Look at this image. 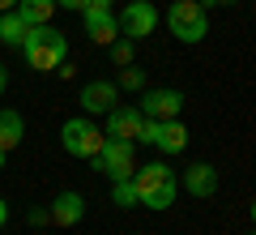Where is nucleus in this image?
Instances as JSON below:
<instances>
[{
    "instance_id": "10",
    "label": "nucleus",
    "mask_w": 256,
    "mask_h": 235,
    "mask_svg": "<svg viewBox=\"0 0 256 235\" xmlns=\"http://www.w3.org/2000/svg\"><path fill=\"white\" fill-rule=\"evenodd\" d=\"M184 94L180 90H141V116L146 120H180Z\"/></svg>"
},
{
    "instance_id": "4",
    "label": "nucleus",
    "mask_w": 256,
    "mask_h": 235,
    "mask_svg": "<svg viewBox=\"0 0 256 235\" xmlns=\"http://www.w3.org/2000/svg\"><path fill=\"white\" fill-rule=\"evenodd\" d=\"M102 141H107V133H102L86 111L82 116H68L60 124V145H64V154H73V158H94V154L102 150Z\"/></svg>"
},
{
    "instance_id": "1",
    "label": "nucleus",
    "mask_w": 256,
    "mask_h": 235,
    "mask_svg": "<svg viewBox=\"0 0 256 235\" xmlns=\"http://www.w3.org/2000/svg\"><path fill=\"white\" fill-rule=\"evenodd\" d=\"M132 184H137V197L146 209H154V214H162V209L175 205V197H180V180H175V171L166 163H146L132 171Z\"/></svg>"
},
{
    "instance_id": "17",
    "label": "nucleus",
    "mask_w": 256,
    "mask_h": 235,
    "mask_svg": "<svg viewBox=\"0 0 256 235\" xmlns=\"http://www.w3.org/2000/svg\"><path fill=\"white\" fill-rule=\"evenodd\" d=\"M111 201H116L120 209H132V205H141V197H137V184H132V175H128V180H111Z\"/></svg>"
},
{
    "instance_id": "2",
    "label": "nucleus",
    "mask_w": 256,
    "mask_h": 235,
    "mask_svg": "<svg viewBox=\"0 0 256 235\" xmlns=\"http://www.w3.org/2000/svg\"><path fill=\"white\" fill-rule=\"evenodd\" d=\"M22 56H26L30 69L52 73V69H60V64L68 60V39H64V30H56L52 22H47V26H30V35L22 39Z\"/></svg>"
},
{
    "instance_id": "22",
    "label": "nucleus",
    "mask_w": 256,
    "mask_h": 235,
    "mask_svg": "<svg viewBox=\"0 0 256 235\" xmlns=\"http://www.w3.org/2000/svg\"><path fill=\"white\" fill-rule=\"evenodd\" d=\"M90 0H56V9H68V13H82Z\"/></svg>"
},
{
    "instance_id": "26",
    "label": "nucleus",
    "mask_w": 256,
    "mask_h": 235,
    "mask_svg": "<svg viewBox=\"0 0 256 235\" xmlns=\"http://www.w3.org/2000/svg\"><path fill=\"white\" fill-rule=\"evenodd\" d=\"M4 218H9V205H4V197H0V226H4Z\"/></svg>"
},
{
    "instance_id": "23",
    "label": "nucleus",
    "mask_w": 256,
    "mask_h": 235,
    "mask_svg": "<svg viewBox=\"0 0 256 235\" xmlns=\"http://www.w3.org/2000/svg\"><path fill=\"white\" fill-rule=\"evenodd\" d=\"M205 9H214V5H218V9H230V5H239V0H201Z\"/></svg>"
},
{
    "instance_id": "11",
    "label": "nucleus",
    "mask_w": 256,
    "mask_h": 235,
    "mask_svg": "<svg viewBox=\"0 0 256 235\" xmlns=\"http://www.w3.org/2000/svg\"><path fill=\"white\" fill-rule=\"evenodd\" d=\"M184 192L196 201H210L214 192H218V167L214 163H192L188 171H184Z\"/></svg>"
},
{
    "instance_id": "14",
    "label": "nucleus",
    "mask_w": 256,
    "mask_h": 235,
    "mask_svg": "<svg viewBox=\"0 0 256 235\" xmlns=\"http://www.w3.org/2000/svg\"><path fill=\"white\" fill-rule=\"evenodd\" d=\"M154 145L162 154H184V150H188V128H184L180 120H162V133H158Z\"/></svg>"
},
{
    "instance_id": "24",
    "label": "nucleus",
    "mask_w": 256,
    "mask_h": 235,
    "mask_svg": "<svg viewBox=\"0 0 256 235\" xmlns=\"http://www.w3.org/2000/svg\"><path fill=\"white\" fill-rule=\"evenodd\" d=\"M9 90V69H4V64H0V94Z\"/></svg>"
},
{
    "instance_id": "30",
    "label": "nucleus",
    "mask_w": 256,
    "mask_h": 235,
    "mask_svg": "<svg viewBox=\"0 0 256 235\" xmlns=\"http://www.w3.org/2000/svg\"><path fill=\"white\" fill-rule=\"evenodd\" d=\"M252 235H256V231H252Z\"/></svg>"
},
{
    "instance_id": "27",
    "label": "nucleus",
    "mask_w": 256,
    "mask_h": 235,
    "mask_svg": "<svg viewBox=\"0 0 256 235\" xmlns=\"http://www.w3.org/2000/svg\"><path fill=\"white\" fill-rule=\"evenodd\" d=\"M248 214H252V222H256V201H252V205H248Z\"/></svg>"
},
{
    "instance_id": "8",
    "label": "nucleus",
    "mask_w": 256,
    "mask_h": 235,
    "mask_svg": "<svg viewBox=\"0 0 256 235\" xmlns=\"http://www.w3.org/2000/svg\"><path fill=\"white\" fill-rule=\"evenodd\" d=\"M141 124H146L141 107H128V103H116V107L107 111V128H102V133H107L111 141H137V137H141Z\"/></svg>"
},
{
    "instance_id": "25",
    "label": "nucleus",
    "mask_w": 256,
    "mask_h": 235,
    "mask_svg": "<svg viewBox=\"0 0 256 235\" xmlns=\"http://www.w3.org/2000/svg\"><path fill=\"white\" fill-rule=\"evenodd\" d=\"M9 9H18V0H0V13H9Z\"/></svg>"
},
{
    "instance_id": "16",
    "label": "nucleus",
    "mask_w": 256,
    "mask_h": 235,
    "mask_svg": "<svg viewBox=\"0 0 256 235\" xmlns=\"http://www.w3.org/2000/svg\"><path fill=\"white\" fill-rule=\"evenodd\" d=\"M30 35V26L22 22V13L18 9H9V13H0V43H9V47H22V39Z\"/></svg>"
},
{
    "instance_id": "20",
    "label": "nucleus",
    "mask_w": 256,
    "mask_h": 235,
    "mask_svg": "<svg viewBox=\"0 0 256 235\" xmlns=\"http://www.w3.org/2000/svg\"><path fill=\"white\" fill-rule=\"evenodd\" d=\"M158 133H162V120H146V124H141L137 145H154V141H158Z\"/></svg>"
},
{
    "instance_id": "19",
    "label": "nucleus",
    "mask_w": 256,
    "mask_h": 235,
    "mask_svg": "<svg viewBox=\"0 0 256 235\" xmlns=\"http://www.w3.org/2000/svg\"><path fill=\"white\" fill-rule=\"evenodd\" d=\"M111 60H116L120 69H128V64H132V39H124V35H120L116 43H111Z\"/></svg>"
},
{
    "instance_id": "3",
    "label": "nucleus",
    "mask_w": 256,
    "mask_h": 235,
    "mask_svg": "<svg viewBox=\"0 0 256 235\" xmlns=\"http://www.w3.org/2000/svg\"><path fill=\"white\" fill-rule=\"evenodd\" d=\"M166 30L188 47L201 43L210 35V9H205L201 0H175L171 9H166Z\"/></svg>"
},
{
    "instance_id": "5",
    "label": "nucleus",
    "mask_w": 256,
    "mask_h": 235,
    "mask_svg": "<svg viewBox=\"0 0 256 235\" xmlns=\"http://www.w3.org/2000/svg\"><path fill=\"white\" fill-rule=\"evenodd\" d=\"M94 171H102L107 180H128V175L137 171V141H102V150L90 158Z\"/></svg>"
},
{
    "instance_id": "21",
    "label": "nucleus",
    "mask_w": 256,
    "mask_h": 235,
    "mask_svg": "<svg viewBox=\"0 0 256 235\" xmlns=\"http://www.w3.org/2000/svg\"><path fill=\"white\" fill-rule=\"evenodd\" d=\"M26 222H30V226H43V222H52V214L34 205V209H30V214H26Z\"/></svg>"
},
{
    "instance_id": "12",
    "label": "nucleus",
    "mask_w": 256,
    "mask_h": 235,
    "mask_svg": "<svg viewBox=\"0 0 256 235\" xmlns=\"http://www.w3.org/2000/svg\"><path fill=\"white\" fill-rule=\"evenodd\" d=\"M47 214H52L56 226H77L86 218V197L82 192H60V197L47 205Z\"/></svg>"
},
{
    "instance_id": "13",
    "label": "nucleus",
    "mask_w": 256,
    "mask_h": 235,
    "mask_svg": "<svg viewBox=\"0 0 256 235\" xmlns=\"http://www.w3.org/2000/svg\"><path fill=\"white\" fill-rule=\"evenodd\" d=\"M22 137H26V120H22V111L13 107H0V150L9 154L22 145Z\"/></svg>"
},
{
    "instance_id": "15",
    "label": "nucleus",
    "mask_w": 256,
    "mask_h": 235,
    "mask_svg": "<svg viewBox=\"0 0 256 235\" xmlns=\"http://www.w3.org/2000/svg\"><path fill=\"white\" fill-rule=\"evenodd\" d=\"M18 13L26 26H47L56 18V0H18Z\"/></svg>"
},
{
    "instance_id": "18",
    "label": "nucleus",
    "mask_w": 256,
    "mask_h": 235,
    "mask_svg": "<svg viewBox=\"0 0 256 235\" xmlns=\"http://www.w3.org/2000/svg\"><path fill=\"white\" fill-rule=\"evenodd\" d=\"M116 86H120V90H146V73H141L137 64H128V69L120 73V82H116Z\"/></svg>"
},
{
    "instance_id": "6",
    "label": "nucleus",
    "mask_w": 256,
    "mask_h": 235,
    "mask_svg": "<svg viewBox=\"0 0 256 235\" xmlns=\"http://www.w3.org/2000/svg\"><path fill=\"white\" fill-rule=\"evenodd\" d=\"M82 22H86V35H90V43L98 47H111L120 39V18L111 13V5H102V0H90L82 9Z\"/></svg>"
},
{
    "instance_id": "28",
    "label": "nucleus",
    "mask_w": 256,
    "mask_h": 235,
    "mask_svg": "<svg viewBox=\"0 0 256 235\" xmlns=\"http://www.w3.org/2000/svg\"><path fill=\"white\" fill-rule=\"evenodd\" d=\"M4 158H9V154H4V150H0V167H4Z\"/></svg>"
},
{
    "instance_id": "29",
    "label": "nucleus",
    "mask_w": 256,
    "mask_h": 235,
    "mask_svg": "<svg viewBox=\"0 0 256 235\" xmlns=\"http://www.w3.org/2000/svg\"><path fill=\"white\" fill-rule=\"evenodd\" d=\"M102 5H111V0H102Z\"/></svg>"
},
{
    "instance_id": "7",
    "label": "nucleus",
    "mask_w": 256,
    "mask_h": 235,
    "mask_svg": "<svg viewBox=\"0 0 256 235\" xmlns=\"http://www.w3.org/2000/svg\"><path fill=\"white\" fill-rule=\"evenodd\" d=\"M158 30V9L150 5V0H132V5H124V13H120V35L132 39V43H141V39H150Z\"/></svg>"
},
{
    "instance_id": "9",
    "label": "nucleus",
    "mask_w": 256,
    "mask_h": 235,
    "mask_svg": "<svg viewBox=\"0 0 256 235\" xmlns=\"http://www.w3.org/2000/svg\"><path fill=\"white\" fill-rule=\"evenodd\" d=\"M77 103H82L86 116H107V111L120 103V86L107 82V77H98V82H86V86H82V99H77Z\"/></svg>"
}]
</instances>
